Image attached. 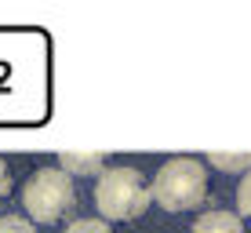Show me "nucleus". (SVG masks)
I'll return each instance as SVG.
<instances>
[{
  "instance_id": "1",
  "label": "nucleus",
  "mask_w": 251,
  "mask_h": 233,
  "mask_svg": "<svg viewBox=\"0 0 251 233\" xmlns=\"http://www.w3.org/2000/svg\"><path fill=\"white\" fill-rule=\"evenodd\" d=\"M153 193L135 168H106L95 182V208L102 222H131L150 208Z\"/></svg>"
},
{
  "instance_id": "2",
  "label": "nucleus",
  "mask_w": 251,
  "mask_h": 233,
  "mask_svg": "<svg viewBox=\"0 0 251 233\" xmlns=\"http://www.w3.org/2000/svg\"><path fill=\"white\" fill-rule=\"evenodd\" d=\"M150 193L164 211L201 208L204 197H207V171L197 157H171L168 164H160V171L153 175Z\"/></svg>"
},
{
  "instance_id": "3",
  "label": "nucleus",
  "mask_w": 251,
  "mask_h": 233,
  "mask_svg": "<svg viewBox=\"0 0 251 233\" xmlns=\"http://www.w3.org/2000/svg\"><path fill=\"white\" fill-rule=\"evenodd\" d=\"M22 204L33 222H58L76 204V182L62 168H37L22 186Z\"/></svg>"
},
{
  "instance_id": "4",
  "label": "nucleus",
  "mask_w": 251,
  "mask_h": 233,
  "mask_svg": "<svg viewBox=\"0 0 251 233\" xmlns=\"http://www.w3.org/2000/svg\"><path fill=\"white\" fill-rule=\"evenodd\" d=\"M58 168H62L66 175H102L106 157H102V153H62V157H58Z\"/></svg>"
},
{
  "instance_id": "5",
  "label": "nucleus",
  "mask_w": 251,
  "mask_h": 233,
  "mask_svg": "<svg viewBox=\"0 0 251 233\" xmlns=\"http://www.w3.org/2000/svg\"><path fill=\"white\" fill-rule=\"evenodd\" d=\"M189 233H244V226L233 211H204Z\"/></svg>"
},
{
  "instance_id": "6",
  "label": "nucleus",
  "mask_w": 251,
  "mask_h": 233,
  "mask_svg": "<svg viewBox=\"0 0 251 233\" xmlns=\"http://www.w3.org/2000/svg\"><path fill=\"white\" fill-rule=\"evenodd\" d=\"M207 164H215V168L222 171H251V153H211L207 157Z\"/></svg>"
},
{
  "instance_id": "7",
  "label": "nucleus",
  "mask_w": 251,
  "mask_h": 233,
  "mask_svg": "<svg viewBox=\"0 0 251 233\" xmlns=\"http://www.w3.org/2000/svg\"><path fill=\"white\" fill-rule=\"evenodd\" d=\"M0 233H37V226L22 215H0Z\"/></svg>"
},
{
  "instance_id": "8",
  "label": "nucleus",
  "mask_w": 251,
  "mask_h": 233,
  "mask_svg": "<svg viewBox=\"0 0 251 233\" xmlns=\"http://www.w3.org/2000/svg\"><path fill=\"white\" fill-rule=\"evenodd\" d=\"M237 208L244 219H251V171L240 175V186H237Z\"/></svg>"
},
{
  "instance_id": "9",
  "label": "nucleus",
  "mask_w": 251,
  "mask_h": 233,
  "mask_svg": "<svg viewBox=\"0 0 251 233\" xmlns=\"http://www.w3.org/2000/svg\"><path fill=\"white\" fill-rule=\"evenodd\" d=\"M66 233H109V226L102 219H76L66 226Z\"/></svg>"
},
{
  "instance_id": "10",
  "label": "nucleus",
  "mask_w": 251,
  "mask_h": 233,
  "mask_svg": "<svg viewBox=\"0 0 251 233\" xmlns=\"http://www.w3.org/2000/svg\"><path fill=\"white\" fill-rule=\"evenodd\" d=\"M11 193V171H7V164H4V157H0V201Z\"/></svg>"
}]
</instances>
